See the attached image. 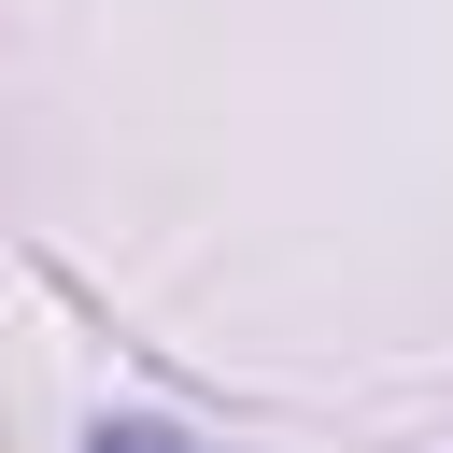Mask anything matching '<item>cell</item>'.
Segmentation results:
<instances>
[{
  "instance_id": "obj_1",
  "label": "cell",
  "mask_w": 453,
  "mask_h": 453,
  "mask_svg": "<svg viewBox=\"0 0 453 453\" xmlns=\"http://www.w3.org/2000/svg\"><path fill=\"white\" fill-rule=\"evenodd\" d=\"M85 453H198V439H170V425H99Z\"/></svg>"
}]
</instances>
